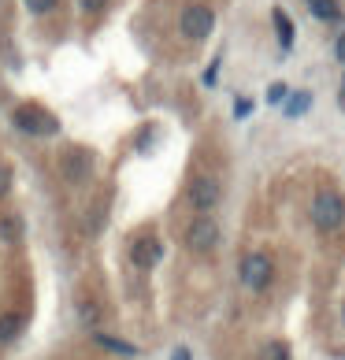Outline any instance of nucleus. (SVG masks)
<instances>
[{
  "label": "nucleus",
  "instance_id": "nucleus-9",
  "mask_svg": "<svg viewBox=\"0 0 345 360\" xmlns=\"http://www.w3.org/2000/svg\"><path fill=\"white\" fill-rule=\"evenodd\" d=\"M271 19H275V30H278V45H282V49H294V22H289V15H286L282 8H275Z\"/></svg>",
  "mask_w": 345,
  "mask_h": 360
},
{
  "label": "nucleus",
  "instance_id": "nucleus-16",
  "mask_svg": "<svg viewBox=\"0 0 345 360\" xmlns=\"http://www.w3.org/2000/svg\"><path fill=\"white\" fill-rule=\"evenodd\" d=\"M286 97H289V89H286L282 82H275V86L268 89V101H271V104H282Z\"/></svg>",
  "mask_w": 345,
  "mask_h": 360
},
{
  "label": "nucleus",
  "instance_id": "nucleus-24",
  "mask_svg": "<svg viewBox=\"0 0 345 360\" xmlns=\"http://www.w3.org/2000/svg\"><path fill=\"white\" fill-rule=\"evenodd\" d=\"M341 319H345V309H341Z\"/></svg>",
  "mask_w": 345,
  "mask_h": 360
},
{
  "label": "nucleus",
  "instance_id": "nucleus-22",
  "mask_svg": "<svg viewBox=\"0 0 345 360\" xmlns=\"http://www.w3.org/2000/svg\"><path fill=\"white\" fill-rule=\"evenodd\" d=\"M8 179H11V175H8V167H0V193L8 190Z\"/></svg>",
  "mask_w": 345,
  "mask_h": 360
},
{
  "label": "nucleus",
  "instance_id": "nucleus-14",
  "mask_svg": "<svg viewBox=\"0 0 345 360\" xmlns=\"http://www.w3.org/2000/svg\"><path fill=\"white\" fill-rule=\"evenodd\" d=\"M22 4H26V8H30V11H34V15H48V11H52V8H56V0H22Z\"/></svg>",
  "mask_w": 345,
  "mask_h": 360
},
{
  "label": "nucleus",
  "instance_id": "nucleus-20",
  "mask_svg": "<svg viewBox=\"0 0 345 360\" xmlns=\"http://www.w3.org/2000/svg\"><path fill=\"white\" fill-rule=\"evenodd\" d=\"M334 56H338V63H345V34L334 41Z\"/></svg>",
  "mask_w": 345,
  "mask_h": 360
},
{
  "label": "nucleus",
  "instance_id": "nucleus-23",
  "mask_svg": "<svg viewBox=\"0 0 345 360\" xmlns=\"http://www.w3.org/2000/svg\"><path fill=\"white\" fill-rule=\"evenodd\" d=\"M341 108H345V82H341Z\"/></svg>",
  "mask_w": 345,
  "mask_h": 360
},
{
  "label": "nucleus",
  "instance_id": "nucleus-6",
  "mask_svg": "<svg viewBox=\"0 0 345 360\" xmlns=\"http://www.w3.org/2000/svg\"><path fill=\"white\" fill-rule=\"evenodd\" d=\"M60 175H63V182H71V186L89 182V175H93V160H89V153H82V149L63 153V156H60Z\"/></svg>",
  "mask_w": 345,
  "mask_h": 360
},
{
  "label": "nucleus",
  "instance_id": "nucleus-4",
  "mask_svg": "<svg viewBox=\"0 0 345 360\" xmlns=\"http://www.w3.org/2000/svg\"><path fill=\"white\" fill-rule=\"evenodd\" d=\"M185 245H190L193 252H211L219 245V223H216V216H197L193 219V226L185 231Z\"/></svg>",
  "mask_w": 345,
  "mask_h": 360
},
{
  "label": "nucleus",
  "instance_id": "nucleus-1",
  "mask_svg": "<svg viewBox=\"0 0 345 360\" xmlns=\"http://www.w3.org/2000/svg\"><path fill=\"white\" fill-rule=\"evenodd\" d=\"M312 219L320 231H338L345 223V197L338 190H320L312 201Z\"/></svg>",
  "mask_w": 345,
  "mask_h": 360
},
{
  "label": "nucleus",
  "instance_id": "nucleus-11",
  "mask_svg": "<svg viewBox=\"0 0 345 360\" xmlns=\"http://www.w3.org/2000/svg\"><path fill=\"white\" fill-rule=\"evenodd\" d=\"M308 4H312V15L323 19V22H338V19H341L338 0H308Z\"/></svg>",
  "mask_w": 345,
  "mask_h": 360
},
{
  "label": "nucleus",
  "instance_id": "nucleus-21",
  "mask_svg": "<svg viewBox=\"0 0 345 360\" xmlns=\"http://www.w3.org/2000/svg\"><path fill=\"white\" fill-rule=\"evenodd\" d=\"M171 360H190V349H185V345H175V349H171Z\"/></svg>",
  "mask_w": 345,
  "mask_h": 360
},
{
  "label": "nucleus",
  "instance_id": "nucleus-10",
  "mask_svg": "<svg viewBox=\"0 0 345 360\" xmlns=\"http://www.w3.org/2000/svg\"><path fill=\"white\" fill-rule=\"evenodd\" d=\"M22 330V316L19 312H0V342H15Z\"/></svg>",
  "mask_w": 345,
  "mask_h": 360
},
{
  "label": "nucleus",
  "instance_id": "nucleus-18",
  "mask_svg": "<svg viewBox=\"0 0 345 360\" xmlns=\"http://www.w3.org/2000/svg\"><path fill=\"white\" fill-rule=\"evenodd\" d=\"M78 4H82V11H104L108 0H78Z\"/></svg>",
  "mask_w": 345,
  "mask_h": 360
},
{
  "label": "nucleus",
  "instance_id": "nucleus-19",
  "mask_svg": "<svg viewBox=\"0 0 345 360\" xmlns=\"http://www.w3.org/2000/svg\"><path fill=\"white\" fill-rule=\"evenodd\" d=\"M249 112H253V101H237V104H234V115H237V119H245Z\"/></svg>",
  "mask_w": 345,
  "mask_h": 360
},
{
  "label": "nucleus",
  "instance_id": "nucleus-3",
  "mask_svg": "<svg viewBox=\"0 0 345 360\" xmlns=\"http://www.w3.org/2000/svg\"><path fill=\"white\" fill-rule=\"evenodd\" d=\"M275 278V264L268 252H249L242 260V286L245 290H268Z\"/></svg>",
  "mask_w": 345,
  "mask_h": 360
},
{
  "label": "nucleus",
  "instance_id": "nucleus-7",
  "mask_svg": "<svg viewBox=\"0 0 345 360\" xmlns=\"http://www.w3.org/2000/svg\"><path fill=\"white\" fill-rule=\"evenodd\" d=\"M185 201H190L197 212H211L219 205V182L216 179H193L185 186Z\"/></svg>",
  "mask_w": 345,
  "mask_h": 360
},
{
  "label": "nucleus",
  "instance_id": "nucleus-8",
  "mask_svg": "<svg viewBox=\"0 0 345 360\" xmlns=\"http://www.w3.org/2000/svg\"><path fill=\"white\" fill-rule=\"evenodd\" d=\"M160 242H152V238H138L134 245H130V260L138 264V268H152L156 260H160Z\"/></svg>",
  "mask_w": 345,
  "mask_h": 360
},
{
  "label": "nucleus",
  "instance_id": "nucleus-2",
  "mask_svg": "<svg viewBox=\"0 0 345 360\" xmlns=\"http://www.w3.org/2000/svg\"><path fill=\"white\" fill-rule=\"evenodd\" d=\"M178 30L185 41H204V37H211V30H216V11L204 8V4H190L182 8L178 15Z\"/></svg>",
  "mask_w": 345,
  "mask_h": 360
},
{
  "label": "nucleus",
  "instance_id": "nucleus-12",
  "mask_svg": "<svg viewBox=\"0 0 345 360\" xmlns=\"http://www.w3.org/2000/svg\"><path fill=\"white\" fill-rule=\"evenodd\" d=\"M308 104H312V93L301 89V93H289V101H282V112L294 119V115H304V112H308Z\"/></svg>",
  "mask_w": 345,
  "mask_h": 360
},
{
  "label": "nucleus",
  "instance_id": "nucleus-5",
  "mask_svg": "<svg viewBox=\"0 0 345 360\" xmlns=\"http://www.w3.org/2000/svg\"><path fill=\"white\" fill-rule=\"evenodd\" d=\"M15 127L22 130V134H56V119H52L45 108H37V104H22V108H15Z\"/></svg>",
  "mask_w": 345,
  "mask_h": 360
},
{
  "label": "nucleus",
  "instance_id": "nucleus-17",
  "mask_svg": "<svg viewBox=\"0 0 345 360\" xmlns=\"http://www.w3.org/2000/svg\"><path fill=\"white\" fill-rule=\"evenodd\" d=\"M0 234H4L8 242H15V234H19V226H15V219H0Z\"/></svg>",
  "mask_w": 345,
  "mask_h": 360
},
{
  "label": "nucleus",
  "instance_id": "nucleus-13",
  "mask_svg": "<svg viewBox=\"0 0 345 360\" xmlns=\"http://www.w3.org/2000/svg\"><path fill=\"white\" fill-rule=\"evenodd\" d=\"M93 342L104 345V349H112V353H123V356H134L138 353V345H130L123 338H108V335H93Z\"/></svg>",
  "mask_w": 345,
  "mask_h": 360
},
{
  "label": "nucleus",
  "instance_id": "nucleus-15",
  "mask_svg": "<svg viewBox=\"0 0 345 360\" xmlns=\"http://www.w3.org/2000/svg\"><path fill=\"white\" fill-rule=\"evenodd\" d=\"M263 360H289V349H286L282 342H271L268 353H263Z\"/></svg>",
  "mask_w": 345,
  "mask_h": 360
}]
</instances>
